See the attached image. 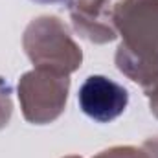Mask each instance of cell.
I'll use <instances>...</instances> for the list:
<instances>
[{
  "label": "cell",
  "mask_w": 158,
  "mask_h": 158,
  "mask_svg": "<svg viewBox=\"0 0 158 158\" xmlns=\"http://www.w3.org/2000/svg\"><path fill=\"white\" fill-rule=\"evenodd\" d=\"M79 109L98 123H110L129 107V92L107 76H88L77 94Z\"/></svg>",
  "instance_id": "cell-1"
},
{
  "label": "cell",
  "mask_w": 158,
  "mask_h": 158,
  "mask_svg": "<svg viewBox=\"0 0 158 158\" xmlns=\"http://www.w3.org/2000/svg\"><path fill=\"white\" fill-rule=\"evenodd\" d=\"M35 4H40V6H66L70 4L72 0H31Z\"/></svg>",
  "instance_id": "cell-2"
}]
</instances>
